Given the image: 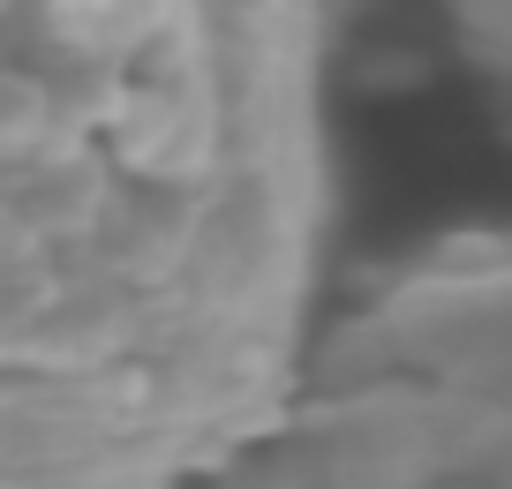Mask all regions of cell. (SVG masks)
<instances>
[{"instance_id": "cell-3", "label": "cell", "mask_w": 512, "mask_h": 489, "mask_svg": "<svg viewBox=\"0 0 512 489\" xmlns=\"http://www.w3.org/2000/svg\"><path fill=\"white\" fill-rule=\"evenodd\" d=\"M452 23H460L467 53L512 91V0H452Z\"/></svg>"}, {"instance_id": "cell-2", "label": "cell", "mask_w": 512, "mask_h": 489, "mask_svg": "<svg viewBox=\"0 0 512 489\" xmlns=\"http://www.w3.org/2000/svg\"><path fill=\"white\" fill-rule=\"evenodd\" d=\"M204 489H512V234L422 249Z\"/></svg>"}, {"instance_id": "cell-1", "label": "cell", "mask_w": 512, "mask_h": 489, "mask_svg": "<svg viewBox=\"0 0 512 489\" xmlns=\"http://www.w3.org/2000/svg\"><path fill=\"white\" fill-rule=\"evenodd\" d=\"M324 0H0V489H196L302 384Z\"/></svg>"}]
</instances>
